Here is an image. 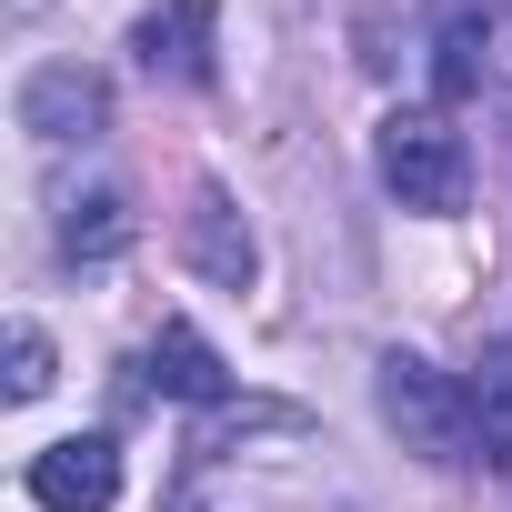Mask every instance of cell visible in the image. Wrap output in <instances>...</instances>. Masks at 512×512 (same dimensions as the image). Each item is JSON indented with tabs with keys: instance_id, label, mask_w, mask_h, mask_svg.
<instances>
[{
	"instance_id": "cell-9",
	"label": "cell",
	"mask_w": 512,
	"mask_h": 512,
	"mask_svg": "<svg viewBox=\"0 0 512 512\" xmlns=\"http://www.w3.org/2000/svg\"><path fill=\"white\" fill-rule=\"evenodd\" d=\"M462 412H472V452L512 462V352H492V362L462 372Z\"/></svg>"
},
{
	"instance_id": "cell-10",
	"label": "cell",
	"mask_w": 512,
	"mask_h": 512,
	"mask_svg": "<svg viewBox=\"0 0 512 512\" xmlns=\"http://www.w3.org/2000/svg\"><path fill=\"white\" fill-rule=\"evenodd\" d=\"M61 251H71V262H111V251H131V201H121V191H91V201H71V221H61Z\"/></svg>"
},
{
	"instance_id": "cell-4",
	"label": "cell",
	"mask_w": 512,
	"mask_h": 512,
	"mask_svg": "<svg viewBox=\"0 0 512 512\" xmlns=\"http://www.w3.org/2000/svg\"><path fill=\"white\" fill-rule=\"evenodd\" d=\"M101 121H111L101 71H81V61H41V71L21 81V131H31V141H101Z\"/></svg>"
},
{
	"instance_id": "cell-2",
	"label": "cell",
	"mask_w": 512,
	"mask_h": 512,
	"mask_svg": "<svg viewBox=\"0 0 512 512\" xmlns=\"http://www.w3.org/2000/svg\"><path fill=\"white\" fill-rule=\"evenodd\" d=\"M382 422H392L412 452H432V462H472V412H462V392H452L432 362H412V352L382 362Z\"/></svg>"
},
{
	"instance_id": "cell-8",
	"label": "cell",
	"mask_w": 512,
	"mask_h": 512,
	"mask_svg": "<svg viewBox=\"0 0 512 512\" xmlns=\"http://www.w3.org/2000/svg\"><path fill=\"white\" fill-rule=\"evenodd\" d=\"M482 61H492V21H482V11H452L442 41H432V101H442V111L472 101V91H482Z\"/></svg>"
},
{
	"instance_id": "cell-3",
	"label": "cell",
	"mask_w": 512,
	"mask_h": 512,
	"mask_svg": "<svg viewBox=\"0 0 512 512\" xmlns=\"http://www.w3.org/2000/svg\"><path fill=\"white\" fill-rule=\"evenodd\" d=\"M31 502L41 512H111L121 502V442L111 432H71V442L31 452Z\"/></svg>"
},
{
	"instance_id": "cell-11",
	"label": "cell",
	"mask_w": 512,
	"mask_h": 512,
	"mask_svg": "<svg viewBox=\"0 0 512 512\" xmlns=\"http://www.w3.org/2000/svg\"><path fill=\"white\" fill-rule=\"evenodd\" d=\"M41 392H51V332L11 322V402H41Z\"/></svg>"
},
{
	"instance_id": "cell-6",
	"label": "cell",
	"mask_w": 512,
	"mask_h": 512,
	"mask_svg": "<svg viewBox=\"0 0 512 512\" xmlns=\"http://www.w3.org/2000/svg\"><path fill=\"white\" fill-rule=\"evenodd\" d=\"M131 51H141V71L151 81H211V11L201 0H161V11H141L131 21Z\"/></svg>"
},
{
	"instance_id": "cell-5",
	"label": "cell",
	"mask_w": 512,
	"mask_h": 512,
	"mask_svg": "<svg viewBox=\"0 0 512 512\" xmlns=\"http://www.w3.org/2000/svg\"><path fill=\"white\" fill-rule=\"evenodd\" d=\"M181 251H191V272H201V282H221V292H251V272H262V251H251V231H241V211H231V191H221V181H201V191H191Z\"/></svg>"
},
{
	"instance_id": "cell-7",
	"label": "cell",
	"mask_w": 512,
	"mask_h": 512,
	"mask_svg": "<svg viewBox=\"0 0 512 512\" xmlns=\"http://www.w3.org/2000/svg\"><path fill=\"white\" fill-rule=\"evenodd\" d=\"M151 382H161L171 402H221V392H231L221 352H211L191 322H161V342H151Z\"/></svg>"
},
{
	"instance_id": "cell-1",
	"label": "cell",
	"mask_w": 512,
	"mask_h": 512,
	"mask_svg": "<svg viewBox=\"0 0 512 512\" xmlns=\"http://www.w3.org/2000/svg\"><path fill=\"white\" fill-rule=\"evenodd\" d=\"M382 181H392L402 211H462L472 151H462V131H452L442 111H392V121H382Z\"/></svg>"
}]
</instances>
